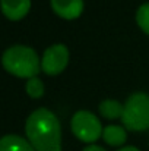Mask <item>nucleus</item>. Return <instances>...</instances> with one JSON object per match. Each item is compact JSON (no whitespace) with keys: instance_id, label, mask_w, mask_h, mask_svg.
<instances>
[{"instance_id":"obj_1","label":"nucleus","mask_w":149,"mask_h":151,"mask_svg":"<svg viewBox=\"0 0 149 151\" xmlns=\"http://www.w3.org/2000/svg\"><path fill=\"white\" fill-rule=\"evenodd\" d=\"M25 134L35 151H61L60 120L46 107H40L28 116Z\"/></svg>"},{"instance_id":"obj_2","label":"nucleus","mask_w":149,"mask_h":151,"mask_svg":"<svg viewBox=\"0 0 149 151\" xmlns=\"http://www.w3.org/2000/svg\"><path fill=\"white\" fill-rule=\"evenodd\" d=\"M4 69L18 78H35L41 69V60L32 47L16 44L6 49L1 57Z\"/></svg>"},{"instance_id":"obj_3","label":"nucleus","mask_w":149,"mask_h":151,"mask_svg":"<svg viewBox=\"0 0 149 151\" xmlns=\"http://www.w3.org/2000/svg\"><path fill=\"white\" fill-rule=\"evenodd\" d=\"M121 122L126 129L140 132L149 129V94L133 93L124 103Z\"/></svg>"},{"instance_id":"obj_4","label":"nucleus","mask_w":149,"mask_h":151,"mask_svg":"<svg viewBox=\"0 0 149 151\" xmlns=\"http://www.w3.org/2000/svg\"><path fill=\"white\" fill-rule=\"evenodd\" d=\"M70 128L73 135L78 139L89 145L95 142L99 137H102V131H104L99 119L88 110L76 111L70 120Z\"/></svg>"},{"instance_id":"obj_5","label":"nucleus","mask_w":149,"mask_h":151,"mask_svg":"<svg viewBox=\"0 0 149 151\" xmlns=\"http://www.w3.org/2000/svg\"><path fill=\"white\" fill-rule=\"evenodd\" d=\"M69 63V49L64 44H53L46 49L41 59V69L50 76L61 73Z\"/></svg>"},{"instance_id":"obj_6","label":"nucleus","mask_w":149,"mask_h":151,"mask_svg":"<svg viewBox=\"0 0 149 151\" xmlns=\"http://www.w3.org/2000/svg\"><path fill=\"white\" fill-rule=\"evenodd\" d=\"M51 7L60 18L72 21L82 15L83 0H51Z\"/></svg>"},{"instance_id":"obj_7","label":"nucleus","mask_w":149,"mask_h":151,"mask_svg":"<svg viewBox=\"0 0 149 151\" xmlns=\"http://www.w3.org/2000/svg\"><path fill=\"white\" fill-rule=\"evenodd\" d=\"M31 9V0H1V12L10 21H19Z\"/></svg>"},{"instance_id":"obj_8","label":"nucleus","mask_w":149,"mask_h":151,"mask_svg":"<svg viewBox=\"0 0 149 151\" xmlns=\"http://www.w3.org/2000/svg\"><path fill=\"white\" fill-rule=\"evenodd\" d=\"M0 151H35V148L28 139L15 134H9L0 139Z\"/></svg>"},{"instance_id":"obj_9","label":"nucleus","mask_w":149,"mask_h":151,"mask_svg":"<svg viewBox=\"0 0 149 151\" xmlns=\"http://www.w3.org/2000/svg\"><path fill=\"white\" fill-rule=\"evenodd\" d=\"M102 139L111 147H121L127 141L126 128L120 125H108L102 131Z\"/></svg>"},{"instance_id":"obj_10","label":"nucleus","mask_w":149,"mask_h":151,"mask_svg":"<svg viewBox=\"0 0 149 151\" xmlns=\"http://www.w3.org/2000/svg\"><path fill=\"white\" fill-rule=\"evenodd\" d=\"M98 110L102 117L113 120V119H117V117H121L123 116L124 104L118 103L117 100H104V101H101Z\"/></svg>"},{"instance_id":"obj_11","label":"nucleus","mask_w":149,"mask_h":151,"mask_svg":"<svg viewBox=\"0 0 149 151\" xmlns=\"http://www.w3.org/2000/svg\"><path fill=\"white\" fill-rule=\"evenodd\" d=\"M25 90H26V93H28V96L31 99H41L44 96V91H46L44 82L38 76L28 79L26 81V85H25Z\"/></svg>"},{"instance_id":"obj_12","label":"nucleus","mask_w":149,"mask_h":151,"mask_svg":"<svg viewBox=\"0 0 149 151\" xmlns=\"http://www.w3.org/2000/svg\"><path fill=\"white\" fill-rule=\"evenodd\" d=\"M136 22L140 29L149 35V1L140 4L136 10Z\"/></svg>"},{"instance_id":"obj_13","label":"nucleus","mask_w":149,"mask_h":151,"mask_svg":"<svg viewBox=\"0 0 149 151\" xmlns=\"http://www.w3.org/2000/svg\"><path fill=\"white\" fill-rule=\"evenodd\" d=\"M82 151H107L104 147H101V145H95V144H91V145H86L85 148Z\"/></svg>"},{"instance_id":"obj_14","label":"nucleus","mask_w":149,"mask_h":151,"mask_svg":"<svg viewBox=\"0 0 149 151\" xmlns=\"http://www.w3.org/2000/svg\"><path fill=\"white\" fill-rule=\"evenodd\" d=\"M117 151H140L139 148H136V147H133V145H129V147H123V148H120V150Z\"/></svg>"}]
</instances>
